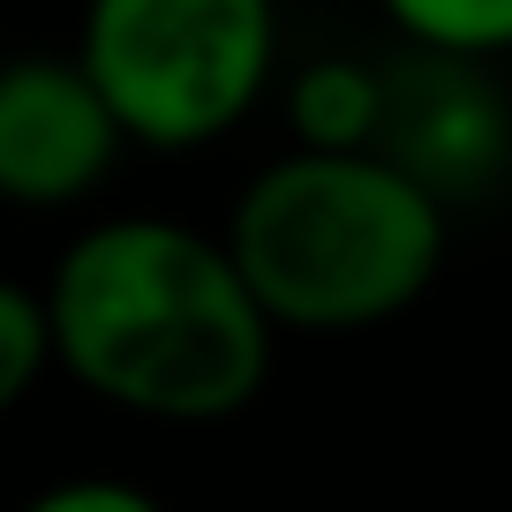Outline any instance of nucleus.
<instances>
[{"instance_id": "f257e3e1", "label": "nucleus", "mask_w": 512, "mask_h": 512, "mask_svg": "<svg viewBox=\"0 0 512 512\" xmlns=\"http://www.w3.org/2000/svg\"><path fill=\"white\" fill-rule=\"evenodd\" d=\"M53 369L144 422L204 430L264 392L279 324L249 294L226 234L121 211L91 219L46 272Z\"/></svg>"}, {"instance_id": "f03ea898", "label": "nucleus", "mask_w": 512, "mask_h": 512, "mask_svg": "<svg viewBox=\"0 0 512 512\" xmlns=\"http://www.w3.org/2000/svg\"><path fill=\"white\" fill-rule=\"evenodd\" d=\"M445 196L415 181L392 151H317L294 144L287 159L256 166L226 211L249 294L279 332L339 339L407 317L437 287L452 249Z\"/></svg>"}, {"instance_id": "7ed1b4c3", "label": "nucleus", "mask_w": 512, "mask_h": 512, "mask_svg": "<svg viewBox=\"0 0 512 512\" xmlns=\"http://www.w3.org/2000/svg\"><path fill=\"white\" fill-rule=\"evenodd\" d=\"M76 61L128 144L204 151L279 76V0H83Z\"/></svg>"}, {"instance_id": "20e7f679", "label": "nucleus", "mask_w": 512, "mask_h": 512, "mask_svg": "<svg viewBox=\"0 0 512 512\" xmlns=\"http://www.w3.org/2000/svg\"><path fill=\"white\" fill-rule=\"evenodd\" d=\"M128 136L76 53L0 61V204L68 211L106 189Z\"/></svg>"}, {"instance_id": "39448f33", "label": "nucleus", "mask_w": 512, "mask_h": 512, "mask_svg": "<svg viewBox=\"0 0 512 512\" xmlns=\"http://www.w3.org/2000/svg\"><path fill=\"white\" fill-rule=\"evenodd\" d=\"M377 151H392L445 204L452 196H482L512 166V98L482 53L415 46L407 68H384Z\"/></svg>"}, {"instance_id": "423d86ee", "label": "nucleus", "mask_w": 512, "mask_h": 512, "mask_svg": "<svg viewBox=\"0 0 512 512\" xmlns=\"http://www.w3.org/2000/svg\"><path fill=\"white\" fill-rule=\"evenodd\" d=\"M287 128L294 144L317 151H362L384 128V68L354 61V53H324L287 76Z\"/></svg>"}, {"instance_id": "0eeeda50", "label": "nucleus", "mask_w": 512, "mask_h": 512, "mask_svg": "<svg viewBox=\"0 0 512 512\" xmlns=\"http://www.w3.org/2000/svg\"><path fill=\"white\" fill-rule=\"evenodd\" d=\"M384 23L407 46H437V53H512V0H377Z\"/></svg>"}, {"instance_id": "6e6552de", "label": "nucleus", "mask_w": 512, "mask_h": 512, "mask_svg": "<svg viewBox=\"0 0 512 512\" xmlns=\"http://www.w3.org/2000/svg\"><path fill=\"white\" fill-rule=\"evenodd\" d=\"M53 369V332H46V294L0 272V415H16Z\"/></svg>"}, {"instance_id": "1a4fd4ad", "label": "nucleus", "mask_w": 512, "mask_h": 512, "mask_svg": "<svg viewBox=\"0 0 512 512\" xmlns=\"http://www.w3.org/2000/svg\"><path fill=\"white\" fill-rule=\"evenodd\" d=\"M31 512H151V490L113 475H83V482H46L31 497Z\"/></svg>"}, {"instance_id": "9d476101", "label": "nucleus", "mask_w": 512, "mask_h": 512, "mask_svg": "<svg viewBox=\"0 0 512 512\" xmlns=\"http://www.w3.org/2000/svg\"><path fill=\"white\" fill-rule=\"evenodd\" d=\"M505 98H512V83H505Z\"/></svg>"}]
</instances>
